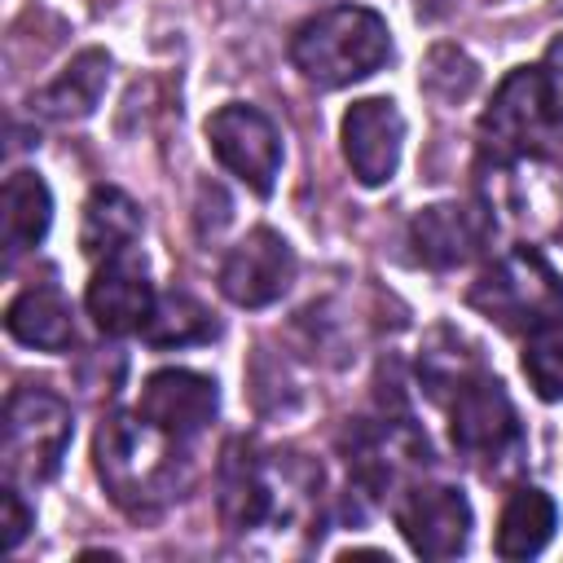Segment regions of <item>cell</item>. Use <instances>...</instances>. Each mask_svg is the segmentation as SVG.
Instances as JSON below:
<instances>
[{
	"label": "cell",
	"instance_id": "1",
	"mask_svg": "<svg viewBox=\"0 0 563 563\" xmlns=\"http://www.w3.org/2000/svg\"><path fill=\"white\" fill-rule=\"evenodd\" d=\"M92 457L106 493L132 515H150L189 488L185 440L158 431L141 413H110L97 427Z\"/></svg>",
	"mask_w": 563,
	"mask_h": 563
},
{
	"label": "cell",
	"instance_id": "2",
	"mask_svg": "<svg viewBox=\"0 0 563 563\" xmlns=\"http://www.w3.org/2000/svg\"><path fill=\"white\" fill-rule=\"evenodd\" d=\"M317 479L321 471L295 453H255L246 440H233L220 457V523L233 537H246L264 523L290 519Z\"/></svg>",
	"mask_w": 563,
	"mask_h": 563
},
{
	"label": "cell",
	"instance_id": "3",
	"mask_svg": "<svg viewBox=\"0 0 563 563\" xmlns=\"http://www.w3.org/2000/svg\"><path fill=\"white\" fill-rule=\"evenodd\" d=\"M391 57L387 22L365 4H334L299 22L290 35L295 70L317 88H347Z\"/></svg>",
	"mask_w": 563,
	"mask_h": 563
},
{
	"label": "cell",
	"instance_id": "4",
	"mask_svg": "<svg viewBox=\"0 0 563 563\" xmlns=\"http://www.w3.org/2000/svg\"><path fill=\"white\" fill-rule=\"evenodd\" d=\"M471 308L510 334H528L563 312V277L537 246H510L471 286Z\"/></svg>",
	"mask_w": 563,
	"mask_h": 563
},
{
	"label": "cell",
	"instance_id": "5",
	"mask_svg": "<svg viewBox=\"0 0 563 563\" xmlns=\"http://www.w3.org/2000/svg\"><path fill=\"white\" fill-rule=\"evenodd\" d=\"M75 435L70 405L48 387H18L4 405V479L9 484H44L57 475Z\"/></svg>",
	"mask_w": 563,
	"mask_h": 563
},
{
	"label": "cell",
	"instance_id": "6",
	"mask_svg": "<svg viewBox=\"0 0 563 563\" xmlns=\"http://www.w3.org/2000/svg\"><path fill=\"white\" fill-rule=\"evenodd\" d=\"M554 132H563V128H559V114H554V97H550L545 70L541 66H515L497 84L493 106L479 114L484 150L497 163L532 158V154L545 150V141Z\"/></svg>",
	"mask_w": 563,
	"mask_h": 563
},
{
	"label": "cell",
	"instance_id": "7",
	"mask_svg": "<svg viewBox=\"0 0 563 563\" xmlns=\"http://www.w3.org/2000/svg\"><path fill=\"white\" fill-rule=\"evenodd\" d=\"M449 435H453V449L475 462V466H501L510 462L519 449H523V427H519V413L506 396V387L484 374V369H471L449 396Z\"/></svg>",
	"mask_w": 563,
	"mask_h": 563
},
{
	"label": "cell",
	"instance_id": "8",
	"mask_svg": "<svg viewBox=\"0 0 563 563\" xmlns=\"http://www.w3.org/2000/svg\"><path fill=\"white\" fill-rule=\"evenodd\" d=\"M207 141L211 154L220 158L224 172H233L251 194L268 198L282 172V132L277 123L246 101H229L207 119Z\"/></svg>",
	"mask_w": 563,
	"mask_h": 563
},
{
	"label": "cell",
	"instance_id": "9",
	"mask_svg": "<svg viewBox=\"0 0 563 563\" xmlns=\"http://www.w3.org/2000/svg\"><path fill=\"white\" fill-rule=\"evenodd\" d=\"M295 251L277 229H251L220 264V290L238 308H268L295 282Z\"/></svg>",
	"mask_w": 563,
	"mask_h": 563
},
{
	"label": "cell",
	"instance_id": "10",
	"mask_svg": "<svg viewBox=\"0 0 563 563\" xmlns=\"http://www.w3.org/2000/svg\"><path fill=\"white\" fill-rule=\"evenodd\" d=\"M396 528L422 559H453L471 541V501L453 484H413L396 501Z\"/></svg>",
	"mask_w": 563,
	"mask_h": 563
},
{
	"label": "cell",
	"instance_id": "11",
	"mask_svg": "<svg viewBox=\"0 0 563 563\" xmlns=\"http://www.w3.org/2000/svg\"><path fill=\"white\" fill-rule=\"evenodd\" d=\"M405 150V114L391 97H365L352 101L343 114V158L361 185H387L400 167Z\"/></svg>",
	"mask_w": 563,
	"mask_h": 563
},
{
	"label": "cell",
	"instance_id": "12",
	"mask_svg": "<svg viewBox=\"0 0 563 563\" xmlns=\"http://www.w3.org/2000/svg\"><path fill=\"white\" fill-rule=\"evenodd\" d=\"M493 238L488 207L475 202H431L409 220V246L427 268H462Z\"/></svg>",
	"mask_w": 563,
	"mask_h": 563
},
{
	"label": "cell",
	"instance_id": "13",
	"mask_svg": "<svg viewBox=\"0 0 563 563\" xmlns=\"http://www.w3.org/2000/svg\"><path fill=\"white\" fill-rule=\"evenodd\" d=\"M158 295L150 282L145 260H136L132 251H119L110 260H101V268L92 273L88 290H84V308L92 317V325L101 334H132L150 321Z\"/></svg>",
	"mask_w": 563,
	"mask_h": 563
},
{
	"label": "cell",
	"instance_id": "14",
	"mask_svg": "<svg viewBox=\"0 0 563 563\" xmlns=\"http://www.w3.org/2000/svg\"><path fill=\"white\" fill-rule=\"evenodd\" d=\"M220 409V391L207 374H194V369H154L141 387V400H136V413L145 422H154L158 431L167 435H198Z\"/></svg>",
	"mask_w": 563,
	"mask_h": 563
},
{
	"label": "cell",
	"instance_id": "15",
	"mask_svg": "<svg viewBox=\"0 0 563 563\" xmlns=\"http://www.w3.org/2000/svg\"><path fill=\"white\" fill-rule=\"evenodd\" d=\"M106 79H110V53L106 48H84L75 53L57 79H48L40 92H31V114L48 119V123H75V119H88L106 92Z\"/></svg>",
	"mask_w": 563,
	"mask_h": 563
},
{
	"label": "cell",
	"instance_id": "16",
	"mask_svg": "<svg viewBox=\"0 0 563 563\" xmlns=\"http://www.w3.org/2000/svg\"><path fill=\"white\" fill-rule=\"evenodd\" d=\"M4 330L22 343V347H40V352H66L75 343V321H70V303L53 282L26 286L9 312H4Z\"/></svg>",
	"mask_w": 563,
	"mask_h": 563
},
{
	"label": "cell",
	"instance_id": "17",
	"mask_svg": "<svg viewBox=\"0 0 563 563\" xmlns=\"http://www.w3.org/2000/svg\"><path fill=\"white\" fill-rule=\"evenodd\" d=\"M141 238V207L119 189V185H97L84 202V224H79V246L92 260H110L128 251Z\"/></svg>",
	"mask_w": 563,
	"mask_h": 563
},
{
	"label": "cell",
	"instance_id": "18",
	"mask_svg": "<svg viewBox=\"0 0 563 563\" xmlns=\"http://www.w3.org/2000/svg\"><path fill=\"white\" fill-rule=\"evenodd\" d=\"M554 528H559V510H554L550 493H541L532 484L528 488H515L506 497V506H501L493 550L501 559H532V554H541L550 545Z\"/></svg>",
	"mask_w": 563,
	"mask_h": 563
},
{
	"label": "cell",
	"instance_id": "19",
	"mask_svg": "<svg viewBox=\"0 0 563 563\" xmlns=\"http://www.w3.org/2000/svg\"><path fill=\"white\" fill-rule=\"evenodd\" d=\"M48 224H53V194L40 180V172H26V167L9 172V180H4V251H9V260L40 246Z\"/></svg>",
	"mask_w": 563,
	"mask_h": 563
},
{
	"label": "cell",
	"instance_id": "20",
	"mask_svg": "<svg viewBox=\"0 0 563 563\" xmlns=\"http://www.w3.org/2000/svg\"><path fill=\"white\" fill-rule=\"evenodd\" d=\"M141 334H145V343H154V347H189V343L216 339L220 325H216V317L207 312L202 299H194L189 290H167V295L154 303V312H150V321L141 325Z\"/></svg>",
	"mask_w": 563,
	"mask_h": 563
},
{
	"label": "cell",
	"instance_id": "21",
	"mask_svg": "<svg viewBox=\"0 0 563 563\" xmlns=\"http://www.w3.org/2000/svg\"><path fill=\"white\" fill-rule=\"evenodd\" d=\"M523 374L541 400H563V312L528 330Z\"/></svg>",
	"mask_w": 563,
	"mask_h": 563
},
{
	"label": "cell",
	"instance_id": "22",
	"mask_svg": "<svg viewBox=\"0 0 563 563\" xmlns=\"http://www.w3.org/2000/svg\"><path fill=\"white\" fill-rule=\"evenodd\" d=\"M0 541H4V550H18L22 545V537L35 528V510L22 501V493H18V484H4V493H0Z\"/></svg>",
	"mask_w": 563,
	"mask_h": 563
},
{
	"label": "cell",
	"instance_id": "23",
	"mask_svg": "<svg viewBox=\"0 0 563 563\" xmlns=\"http://www.w3.org/2000/svg\"><path fill=\"white\" fill-rule=\"evenodd\" d=\"M541 70H545V84H550V97H554V114H559V128H563V35L550 44Z\"/></svg>",
	"mask_w": 563,
	"mask_h": 563
}]
</instances>
